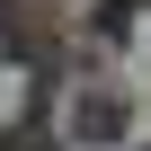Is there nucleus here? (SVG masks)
I'll return each mask as SVG.
<instances>
[{
	"label": "nucleus",
	"instance_id": "f257e3e1",
	"mask_svg": "<svg viewBox=\"0 0 151 151\" xmlns=\"http://www.w3.org/2000/svg\"><path fill=\"white\" fill-rule=\"evenodd\" d=\"M71 133H80V142H116L124 133V107L116 98H80V107H71Z\"/></svg>",
	"mask_w": 151,
	"mask_h": 151
},
{
	"label": "nucleus",
	"instance_id": "f03ea898",
	"mask_svg": "<svg viewBox=\"0 0 151 151\" xmlns=\"http://www.w3.org/2000/svg\"><path fill=\"white\" fill-rule=\"evenodd\" d=\"M0 151H53L45 133H9V142H0Z\"/></svg>",
	"mask_w": 151,
	"mask_h": 151
}]
</instances>
